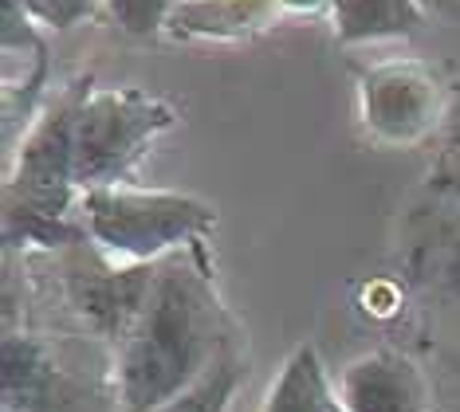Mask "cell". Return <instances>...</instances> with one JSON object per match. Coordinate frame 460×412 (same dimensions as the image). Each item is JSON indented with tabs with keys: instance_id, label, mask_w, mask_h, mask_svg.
<instances>
[{
	"instance_id": "cell-1",
	"label": "cell",
	"mask_w": 460,
	"mask_h": 412,
	"mask_svg": "<svg viewBox=\"0 0 460 412\" xmlns=\"http://www.w3.org/2000/svg\"><path fill=\"white\" fill-rule=\"evenodd\" d=\"M233 337L205 244L162 259L138 322L114 346V412H158L233 354Z\"/></svg>"
},
{
	"instance_id": "cell-2",
	"label": "cell",
	"mask_w": 460,
	"mask_h": 412,
	"mask_svg": "<svg viewBox=\"0 0 460 412\" xmlns=\"http://www.w3.org/2000/svg\"><path fill=\"white\" fill-rule=\"evenodd\" d=\"M87 79L67 83L56 99L40 107L36 122L8 150L4 173V240L8 248H71L83 240L71 228V208H79L75 181V122L87 91Z\"/></svg>"
},
{
	"instance_id": "cell-3",
	"label": "cell",
	"mask_w": 460,
	"mask_h": 412,
	"mask_svg": "<svg viewBox=\"0 0 460 412\" xmlns=\"http://www.w3.org/2000/svg\"><path fill=\"white\" fill-rule=\"evenodd\" d=\"M83 236L114 263H162L201 248L217 228V208L193 193L142 185H102L79 197Z\"/></svg>"
},
{
	"instance_id": "cell-4",
	"label": "cell",
	"mask_w": 460,
	"mask_h": 412,
	"mask_svg": "<svg viewBox=\"0 0 460 412\" xmlns=\"http://www.w3.org/2000/svg\"><path fill=\"white\" fill-rule=\"evenodd\" d=\"M177 122L165 99L138 87H91L75 122V181L79 193L122 185L146 157L150 142Z\"/></svg>"
},
{
	"instance_id": "cell-5",
	"label": "cell",
	"mask_w": 460,
	"mask_h": 412,
	"mask_svg": "<svg viewBox=\"0 0 460 412\" xmlns=\"http://www.w3.org/2000/svg\"><path fill=\"white\" fill-rule=\"evenodd\" d=\"M448 87L421 59H385L358 75V118L378 145L413 150L441 130Z\"/></svg>"
},
{
	"instance_id": "cell-6",
	"label": "cell",
	"mask_w": 460,
	"mask_h": 412,
	"mask_svg": "<svg viewBox=\"0 0 460 412\" xmlns=\"http://www.w3.org/2000/svg\"><path fill=\"white\" fill-rule=\"evenodd\" d=\"M154 275H158V263H114L83 236L71 244L67 299L91 326V334L119 346L150 299Z\"/></svg>"
},
{
	"instance_id": "cell-7",
	"label": "cell",
	"mask_w": 460,
	"mask_h": 412,
	"mask_svg": "<svg viewBox=\"0 0 460 412\" xmlns=\"http://www.w3.org/2000/svg\"><path fill=\"white\" fill-rule=\"evenodd\" d=\"M347 412H433L425 369L402 350H370L339 373Z\"/></svg>"
},
{
	"instance_id": "cell-8",
	"label": "cell",
	"mask_w": 460,
	"mask_h": 412,
	"mask_svg": "<svg viewBox=\"0 0 460 412\" xmlns=\"http://www.w3.org/2000/svg\"><path fill=\"white\" fill-rule=\"evenodd\" d=\"M75 385L40 334L4 330V412H67Z\"/></svg>"
},
{
	"instance_id": "cell-9",
	"label": "cell",
	"mask_w": 460,
	"mask_h": 412,
	"mask_svg": "<svg viewBox=\"0 0 460 412\" xmlns=\"http://www.w3.org/2000/svg\"><path fill=\"white\" fill-rule=\"evenodd\" d=\"M284 16L279 0H177L162 36L173 44H240L271 31Z\"/></svg>"
},
{
	"instance_id": "cell-10",
	"label": "cell",
	"mask_w": 460,
	"mask_h": 412,
	"mask_svg": "<svg viewBox=\"0 0 460 412\" xmlns=\"http://www.w3.org/2000/svg\"><path fill=\"white\" fill-rule=\"evenodd\" d=\"M260 412H347V405H342L339 381H331L319 350L303 342L279 365Z\"/></svg>"
},
{
	"instance_id": "cell-11",
	"label": "cell",
	"mask_w": 460,
	"mask_h": 412,
	"mask_svg": "<svg viewBox=\"0 0 460 412\" xmlns=\"http://www.w3.org/2000/svg\"><path fill=\"white\" fill-rule=\"evenodd\" d=\"M425 16V0H339L331 20L342 44H374V39L413 36Z\"/></svg>"
},
{
	"instance_id": "cell-12",
	"label": "cell",
	"mask_w": 460,
	"mask_h": 412,
	"mask_svg": "<svg viewBox=\"0 0 460 412\" xmlns=\"http://www.w3.org/2000/svg\"><path fill=\"white\" fill-rule=\"evenodd\" d=\"M244 385V362L233 354H225L201 381H193L185 393H177L173 400H165L158 412H228L236 389Z\"/></svg>"
},
{
	"instance_id": "cell-13",
	"label": "cell",
	"mask_w": 460,
	"mask_h": 412,
	"mask_svg": "<svg viewBox=\"0 0 460 412\" xmlns=\"http://www.w3.org/2000/svg\"><path fill=\"white\" fill-rule=\"evenodd\" d=\"M13 4L32 20L36 28H48V31H71L87 20H95L107 0H13Z\"/></svg>"
},
{
	"instance_id": "cell-14",
	"label": "cell",
	"mask_w": 460,
	"mask_h": 412,
	"mask_svg": "<svg viewBox=\"0 0 460 412\" xmlns=\"http://www.w3.org/2000/svg\"><path fill=\"white\" fill-rule=\"evenodd\" d=\"M177 8V0H107V13L127 36L150 39L165 31V20Z\"/></svg>"
},
{
	"instance_id": "cell-15",
	"label": "cell",
	"mask_w": 460,
	"mask_h": 412,
	"mask_svg": "<svg viewBox=\"0 0 460 412\" xmlns=\"http://www.w3.org/2000/svg\"><path fill=\"white\" fill-rule=\"evenodd\" d=\"M433 275L441 283V291L453 302H460V205H453V213L441 220L433 240Z\"/></svg>"
},
{
	"instance_id": "cell-16",
	"label": "cell",
	"mask_w": 460,
	"mask_h": 412,
	"mask_svg": "<svg viewBox=\"0 0 460 412\" xmlns=\"http://www.w3.org/2000/svg\"><path fill=\"white\" fill-rule=\"evenodd\" d=\"M429 181H433V188L448 200V205H460V153H456V157H448V162L437 169V173L429 177Z\"/></svg>"
},
{
	"instance_id": "cell-17",
	"label": "cell",
	"mask_w": 460,
	"mask_h": 412,
	"mask_svg": "<svg viewBox=\"0 0 460 412\" xmlns=\"http://www.w3.org/2000/svg\"><path fill=\"white\" fill-rule=\"evenodd\" d=\"M288 16H334L339 0H279Z\"/></svg>"
}]
</instances>
